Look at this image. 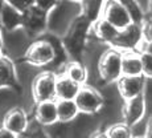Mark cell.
Wrapping results in <instances>:
<instances>
[{
	"label": "cell",
	"instance_id": "obj_1",
	"mask_svg": "<svg viewBox=\"0 0 152 138\" xmlns=\"http://www.w3.org/2000/svg\"><path fill=\"white\" fill-rule=\"evenodd\" d=\"M90 35H91V23L82 13L78 15L65 33L61 36V41L69 58L82 60V55L90 39Z\"/></svg>",
	"mask_w": 152,
	"mask_h": 138
},
{
	"label": "cell",
	"instance_id": "obj_2",
	"mask_svg": "<svg viewBox=\"0 0 152 138\" xmlns=\"http://www.w3.org/2000/svg\"><path fill=\"white\" fill-rule=\"evenodd\" d=\"M78 15H81V3L60 0L48 13V32L61 37Z\"/></svg>",
	"mask_w": 152,
	"mask_h": 138
},
{
	"label": "cell",
	"instance_id": "obj_3",
	"mask_svg": "<svg viewBox=\"0 0 152 138\" xmlns=\"http://www.w3.org/2000/svg\"><path fill=\"white\" fill-rule=\"evenodd\" d=\"M122 57H123V52L114 46H107L106 51L102 53L98 63V75L102 85L116 83L123 76Z\"/></svg>",
	"mask_w": 152,
	"mask_h": 138
},
{
	"label": "cell",
	"instance_id": "obj_4",
	"mask_svg": "<svg viewBox=\"0 0 152 138\" xmlns=\"http://www.w3.org/2000/svg\"><path fill=\"white\" fill-rule=\"evenodd\" d=\"M32 41L33 39L24 31L23 27L13 31L3 32V51L5 56H8L15 63L24 60L25 53Z\"/></svg>",
	"mask_w": 152,
	"mask_h": 138
},
{
	"label": "cell",
	"instance_id": "obj_5",
	"mask_svg": "<svg viewBox=\"0 0 152 138\" xmlns=\"http://www.w3.org/2000/svg\"><path fill=\"white\" fill-rule=\"evenodd\" d=\"M80 113L85 114H99L104 105V97L98 86L91 84H85L78 90L74 98Z\"/></svg>",
	"mask_w": 152,
	"mask_h": 138
},
{
	"label": "cell",
	"instance_id": "obj_6",
	"mask_svg": "<svg viewBox=\"0 0 152 138\" xmlns=\"http://www.w3.org/2000/svg\"><path fill=\"white\" fill-rule=\"evenodd\" d=\"M56 85H57V73L50 69H41L31 85V93L33 100L36 102L57 100Z\"/></svg>",
	"mask_w": 152,
	"mask_h": 138
},
{
	"label": "cell",
	"instance_id": "obj_7",
	"mask_svg": "<svg viewBox=\"0 0 152 138\" xmlns=\"http://www.w3.org/2000/svg\"><path fill=\"white\" fill-rule=\"evenodd\" d=\"M21 27L32 39L41 37L48 32V12L42 11L37 5H31L25 11H23Z\"/></svg>",
	"mask_w": 152,
	"mask_h": 138
},
{
	"label": "cell",
	"instance_id": "obj_8",
	"mask_svg": "<svg viewBox=\"0 0 152 138\" xmlns=\"http://www.w3.org/2000/svg\"><path fill=\"white\" fill-rule=\"evenodd\" d=\"M144 43L143 39V29L142 24L131 23L128 27L119 29L118 36L115 37L114 43L110 46L119 49L122 52L126 51H140Z\"/></svg>",
	"mask_w": 152,
	"mask_h": 138
},
{
	"label": "cell",
	"instance_id": "obj_9",
	"mask_svg": "<svg viewBox=\"0 0 152 138\" xmlns=\"http://www.w3.org/2000/svg\"><path fill=\"white\" fill-rule=\"evenodd\" d=\"M102 17L109 20L118 29H123L132 23L130 13L122 0H104Z\"/></svg>",
	"mask_w": 152,
	"mask_h": 138
},
{
	"label": "cell",
	"instance_id": "obj_10",
	"mask_svg": "<svg viewBox=\"0 0 152 138\" xmlns=\"http://www.w3.org/2000/svg\"><path fill=\"white\" fill-rule=\"evenodd\" d=\"M145 116H148V113H147V104H145V100L143 94L123 101V105H122V120L128 126H132L138 121L143 120Z\"/></svg>",
	"mask_w": 152,
	"mask_h": 138
},
{
	"label": "cell",
	"instance_id": "obj_11",
	"mask_svg": "<svg viewBox=\"0 0 152 138\" xmlns=\"http://www.w3.org/2000/svg\"><path fill=\"white\" fill-rule=\"evenodd\" d=\"M31 120V114L20 105L11 108L7 111V114L4 116L1 121V125L4 128L10 129L12 133H15L17 136V138L21 137V134L25 131L28 126V122Z\"/></svg>",
	"mask_w": 152,
	"mask_h": 138
},
{
	"label": "cell",
	"instance_id": "obj_12",
	"mask_svg": "<svg viewBox=\"0 0 152 138\" xmlns=\"http://www.w3.org/2000/svg\"><path fill=\"white\" fill-rule=\"evenodd\" d=\"M145 80L147 78L143 75L140 76H122L116 81V88L119 90V94L123 100L132 98V97L140 96L144 92Z\"/></svg>",
	"mask_w": 152,
	"mask_h": 138
},
{
	"label": "cell",
	"instance_id": "obj_13",
	"mask_svg": "<svg viewBox=\"0 0 152 138\" xmlns=\"http://www.w3.org/2000/svg\"><path fill=\"white\" fill-rule=\"evenodd\" d=\"M32 117L36 118L45 128L56 124L58 121L57 100H46V101L36 102Z\"/></svg>",
	"mask_w": 152,
	"mask_h": 138
},
{
	"label": "cell",
	"instance_id": "obj_14",
	"mask_svg": "<svg viewBox=\"0 0 152 138\" xmlns=\"http://www.w3.org/2000/svg\"><path fill=\"white\" fill-rule=\"evenodd\" d=\"M23 12L4 0L0 10V28L3 32L13 31L21 27Z\"/></svg>",
	"mask_w": 152,
	"mask_h": 138
},
{
	"label": "cell",
	"instance_id": "obj_15",
	"mask_svg": "<svg viewBox=\"0 0 152 138\" xmlns=\"http://www.w3.org/2000/svg\"><path fill=\"white\" fill-rule=\"evenodd\" d=\"M118 33H119V29L114 27L109 20H106L104 17H99L98 20H95L91 24V36L95 37L99 41L107 44V45H111L114 43Z\"/></svg>",
	"mask_w": 152,
	"mask_h": 138
},
{
	"label": "cell",
	"instance_id": "obj_16",
	"mask_svg": "<svg viewBox=\"0 0 152 138\" xmlns=\"http://www.w3.org/2000/svg\"><path fill=\"white\" fill-rule=\"evenodd\" d=\"M82 85L75 83L74 80L66 76L65 73L57 75V85H56V98L57 100H74L78 90Z\"/></svg>",
	"mask_w": 152,
	"mask_h": 138
},
{
	"label": "cell",
	"instance_id": "obj_17",
	"mask_svg": "<svg viewBox=\"0 0 152 138\" xmlns=\"http://www.w3.org/2000/svg\"><path fill=\"white\" fill-rule=\"evenodd\" d=\"M0 88H19L16 77V64L8 56L0 58Z\"/></svg>",
	"mask_w": 152,
	"mask_h": 138
},
{
	"label": "cell",
	"instance_id": "obj_18",
	"mask_svg": "<svg viewBox=\"0 0 152 138\" xmlns=\"http://www.w3.org/2000/svg\"><path fill=\"white\" fill-rule=\"evenodd\" d=\"M122 73L123 76L143 75L140 51H126L122 57Z\"/></svg>",
	"mask_w": 152,
	"mask_h": 138
},
{
	"label": "cell",
	"instance_id": "obj_19",
	"mask_svg": "<svg viewBox=\"0 0 152 138\" xmlns=\"http://www.w3.org/2000/svg\"><path fill=\"white\" fill-rule=\"evenodd\" d=\"M61 73H65L66 76H69L72 80H74L80 85L89 84V70H87V68L81 60L70 58L68 63L64 65V69Z\"/></svg>",
	"mask_w": 152,
	"mask_h": 138
},
{
	"label": "cell",
	"instance_id": "obj_20",
	"mask_svg": "<svg viewBox=\"0 0 152 138\" xmlns=\"http://www.w3.org/2000/svg\"><path fill=\"white\" fill-rule=\"evenodd\" d=\"M57 113L58 121L72 122L80 114V109L74 100H57Z\"/></svg>",
	"mask_w": 152,
	"mask_h": 138
},
{
	"label": "cell",
	"instance_id": "obj_21",
	"mask_svg": "<svg viewBox=\"0 0 152 138\" xmlns=\"http://www.w3.org/2000/svg\"><path fill=\"white\" fill-rule=\"evenodd\" d=\"M103 5L104 0H82L81 1V13L93 24L95 20L102 17Z\"/></svg>",
	"mask_w": 152,
	"mask_h": 138
},
{
	"label": "cell",
	"instance_id": "obj_22",
	"mask_svg": "<svg viewBox=\"0 0 152 138\" xmlns=\"http://www.w3.org/2000/svg\"><path fill=\"white\" fill-rule=\"evenodd\" d=\"M103 133L107 138H131V128L126 122L119 121L106 126Z\"/></svg>",
	"mask_w": 152,
	"mask_h": 138
},
{
	"label": "cell",
	"instance_id": "obj_23",
	"mask_svg": "<svg viewBox=\"0 0 152 138\" xmlns=\"http://www.w3.org/2000/svg\"><path fill=\"white\" fill-rule=\"evenodd\" d=\"M21 137H28V138H42L48 137V131L44 125H41L36 118L31 117L28 122V126L25 129V131L21 134Z\"/></svg>",
	"mask_w": 152,
	"mask_h": 138
},
{
	"label": "cell",
	"instance_id": "obj_24",
	"mask_svg": "<svg viewBox=\"0 0 152 138\" xmlns=\"http://www.w3.org/2000/svg\"><path fill=\"white\" fill-rule=\"evenodd\" d=\"M122 3H123L124 7L127 8L132 23L143 24V21H144L145 17H147V15H145L144 11L140 8V5L136 3V0H122Z\"/></svg>",
	"mask_w": 152,
	"mask_h": 138
},
{
	"label": "cell",
	"instance_id": "obj_25",
	"mask_svg": "<svg viewBox=\"0 0 152 138\" xmlns=\"http://www.w3.org/2000/svg\"><path fill=\"white\" fill-rule=\"evenodd\" d=\"M131 128V137H148V129H150V116H145L143 120L134 124Z\"/></svg>",
	"mask_w": 152,
	"mask_h": 138
},
{
	"label": "cell",
	"instance_id": "obj_26",
	"mask_svg": "<svg viewBox=\"0 0 152 138\" xmlns=\"http://www.w3.org/2000/svg\"><path fill=\"white\" fill-rule=\"evenodd\" d=\"M140 57H142L143 76L145 78H152V53L147 51H140Z\"/></svg>",
	"mask_w": 152,
	"mask_h": 138
},
{
	"label": "cell",
	"instance_id": "obj_27",
	"mask_svg": "<svg viewBox=\"0 0 152 138\" xmlns=\"http://www.w3.org/2000/svg\"><path fill=\"white\" fill-rule=\"evenodd\" d=\"M142 29H143V39H144V43L152 41V16L145 17V20L142 24Z\"/></svg>",
	"mask_w": 152,
	"mask_h": 138
},
{
	"label": "cell",
	"instance_id": "obj_28",
	"mask_svg": "<svg viewBox=\"0 0 152 138\" xmlns=\"http://www.w3.org/2000/svg\"><path fill=\"white\" fill-rule=\"evenodd\" d=\"M60 0H34V5H37L39 8H41L45 12H50L57 5V3Z\"/></svg>",
	"mask_w": 152,
	"mask_h": 138
},
{
	"label": "cell",
	"instance_id": "obj_29",
	"mask_svg": "<svg viewBox=\"0 0 152 138\" xmlns=\"http://www.w3.org/2000/svg\"><path fill=\"white\" fill-rule=\"evenodd\" d=\"M7 3H10L11 5H13L15 8H17V10H20L23 12V11H25L27 8H29L31 5L34 4V0H5Z\"/></svg>",
	"mask_w": 152,
	"mask_h": 138
},
{
	"label": "cell",
	"instance_id": "obj_30",
	"mask_svg": "<svg viewBox=\"0 0 152 138\" xmlns=\"http://www.w3.org/2000/svg\"><path fill=\"white\" fill-rule=\"evenodd\" d=\"M0 138H17V136L15 133H12L10 129L0 125Z\"/></svg>",
	"mask_w": 152,
	"mask_h": 138
},
{
	"label": "cell",
	"instance_id": "obj_31",
	"mask_svg": "<svg viewBox=\"0 0 152 138\" xmlns=\"http://www.w3.org/2000/svg\"><path fill=\"white\" fill-rule=\"evenodd\" d=\"M151 1H152V0H136V3H138V4L140 5V8L144 11L145 15H148V12H150Z\"/></svg>",
	"mask_w": 152,
	"mask_h": 138
},
{
	"label": "cell",
	"instance_id": "obj_32",
	"mask_svg": "<svg viewBox=\"0 0 152 138\" xmlns=\"http://www.w3.org/2000/svg\"><path fill=\"white\" fill-rule=\"evenodd\" d=\"M140 51H147V52H150V53H152V41L143 43V46H142V49H140Z\"/></svg>",
	"mask_w": 152,
	"mask_h": 138
},
{
	"label": "cell",
	"instance_id": "obj_33",
	"mask_svg": "<svg viewBox=\"0 0 152 138\" xmlns=\"http://www.w3.org/2000/svg\"><path fill=\"white\" fill-rule=\"evenodd\" d=\"M148 137L152 138V114L150 116V129H148Z\"/></svg>",
	"mask_w": 152,
	"mask_h": 138
},
{
	"label": "cell",
	"instance_id": "obj_34",
	"mask_svg": "<svg viewBox=\"0 0 152 138\" xmlns=\"http://www.w3.org/2000/svg\"><path fill=\"white\" fill-rule=\"evenodd\" d=\"M0 48H3V31L0 28Z\"/></svg>",
	"mask_w": 152,
	"mask_h": 138
},
{
	"label": "cell",
	"instance_id": "obj_35",
	"mask_svg": "<svg viewBox=\"0 0 152 138\" xmlns=\"http://www.w3.org/2000/svg\"><path fill=\"white\" fill-rule=\"evenodd\" d=\"M5 53H4V51H3V48H0V58L1 57H4Z\"/></svg>",
	"mask_w": 152,
	"mask_h": 138
},
{
	"label": "cell",
	"instance_id": "obj_36",
	"mask_svg": "<svg viewBox=\"0 0 152 138\" xmlns=\"http://www.w3.org/2000/svg\"><path fill=\"white\" fill-rule=\"evenodd\" d=\"M147 16H152V1H151V5H150V12H148Z\"/></svg>",
	"mask_w": 152,
	"mask_h": 138
},
{
	"label": "cell",
	"instance_id": "obj_37",
	"mask_svg": "<svg viewBox=\"0 0 152 138\" xmlns=\"http://www.w3.org/2000/svg\"><path fill=\"white\" fill-rule=\"evenodd\" d=\"M72 1H77V3H81L82 0H72Z\"/></svg>",
	"mask_w": 152,
	"mask_h": 138
},
{
	"label": "cell",
	"instance_id": "obj_38",
	"mask_svg": "<svg viewBox=\"0 0 152 138\" xmlns=\"http://www.w3.org/2000/svg\"><path fill=\"white\" fill-rule=\"evenodd\" d=\"M0 125H1V124H0Z\"/></svg>",
	"mask_w": 152,
	"mask_h": 138
}]
</instances>
